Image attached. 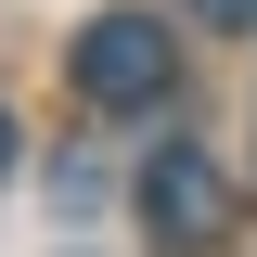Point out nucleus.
<instances>
[{"label":"nucleus","mask_w":257,"mask_h":257,"mask_svg":"<svg viewBox=\"0 0 257 257\" xmlns=\"http://www.w3.org/2000/svg\"><path fill=\"white\" fill-rule=\"evenodd\" d=\"M142 231H155L167 257H206L231 231V180L206 155H193V142H167V155H142Z\"/></svg>","instance_id":"nucleus-2"},{"label":"nucleus","mask_w":257,"mask_h":257,"mask_svg":"<svg viewBox=\"0 0 257 257\" xmlns=\"http://www.w3.org/2000/svg\"><path fill=\"white\" fill-rule=\"evenodd\" d=\"M167 77H180V52H167V13H90V26H77V90H90L103 116H142V103H167Z\"/></svg>","instance_id":"nucleus-1"},{"label":"nucleus","mask_w":257,"mask_h":257,"mask_svg":"<svg viewBox=\"0 0 257 257\" xmlns=\"http://www.w3.org/2000/svg\"><path fill=\"white\" fill-rule=\"evenodd\" d=\"M0 167H13V116H0Z\"/></svg>","instance_id":"nucleus-4"},{"label":"nucleus","mask_w":257,"mask_h":257,"mask_svg":"<svg viewBox=\"0 0 257 257\" xmlns=\"http://www.w3.org/2000/svg\"><path fill=\"white\" fill-rule=\"evenodd\" d=\"M193 13H206V26H257V0H193Z\"/></svg>","instance_id":"nucleus-3"}]
</instances>
